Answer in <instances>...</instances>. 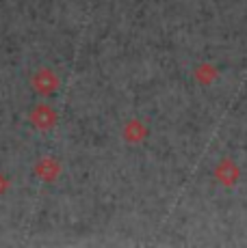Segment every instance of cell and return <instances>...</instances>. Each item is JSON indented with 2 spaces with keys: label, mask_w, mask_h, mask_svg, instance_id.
<instances>
[{
  "label": "cell",
  "mask_w": 247,
  "mask_h": 248,
  "mask_svg": "<svg viewBox=\"0 0 247 248\" xmlns=\"http://www.w3.org/2000/svg\"><path fill=\"white\" fill-rule=\"evenodd\" d=\"M31 87L35 93H39L41 97H48V95H54L61 87V78L54 69L50 67H39L33 71L31 76Z\"/></svg>",
  "instance_id": "6da1fadb"
},
{
  "label": "cell",
  "mask_w": 247,
  "mask_h": 248,
  "mask_svg": "<svg viewBox=\"0 0 247 248\" xmlns=\"http://www.w3.org/2000/svg\"><path fill=\"white\" fill-rule=\"evenodd\" d=\"M28 119H31V123L37 127L39 132H50L56 127V123H59V114L56 110L50 106V104H35V106L31 108V112H28Z\"/></svg>",
  "instance_id": "7a4b0ae2"
},
{
  "label": "cell",
  "mask_w": 247,
  "mask_h": 248,
  "mask_svg": "<svg viewBox=\"0 0 247 248\" xmlns=\"http://www.w3.org/2000/svg\"><path fill=\"white\" fill-rule=\"evenodd\" d=\"M33 173H35L37 179L46 181V184H52V181H56L61 177V162L56 158H52V155H44V158H39L35 162Z\"/></svg>",
  "instance_id": "3957f363"
},
{
  "label": "cell",
  "mask_w": 247,
  "mask_h": 248,
  "mask_svg": "<svg viewBox=\"0 0 247 248\" xmlns=\"http://www.w3.org/2000/svg\"><path fill=\"white\" fill-rule=\"evenodd\" d=\"M124 140L132 142V145H139V142H143L145 138H148V127H145V123H141L139 119H130V121L124 125Z\"/></svg>",
  "instance_id": "277c9868"
},
{
  "label": "cell",
  "mask_w": 247,
  "mask_h": 248,
  "mask_svg": "<svg viewBox=\"0 0 247 248\" xmlns=\"http://www.w3.org/2000/svg\"><path fill=\"white\" fill-rule=\"evenodd\" d=\"M215 177L219 179L223 186H234L236 181H239V177H241V170H239V166H236L234 162L223 160V162H219V164H217Z\"/></svg>",
  "instance_id": "5b68a950"
},
{
  "label": "cell",
  "mask_w": 247,
  "mask_h": 248,
  "mask_svg": "<svg viewBox=\"0 0 247 248\" xmlns=\"http://www.w3.org/2000/svg\"><path fill=\"white\" fill-rule=\"evenodd\" d=\"M195 80L202 84H211L217 80V69L212 67L211 63H202L199 67L195 69Z\"/></svg>",
  "instance_id": "8992f818"
},
{
  "label": "cell",
  "mask_w": 247,
  "mask_h": 248,
  "mask_svg": "<svg viewBox=\"0 0 247 248\" xmlns=\"http://www.w3.org/2000/svg\"><path fill=\"white\" fill-rule=\"evenodd\" d=\"M9 190H11V179H9L4 173H0V197H4Z\"/></svg>",
  "instance_id": "52a82bcc"
}]
</instances>
